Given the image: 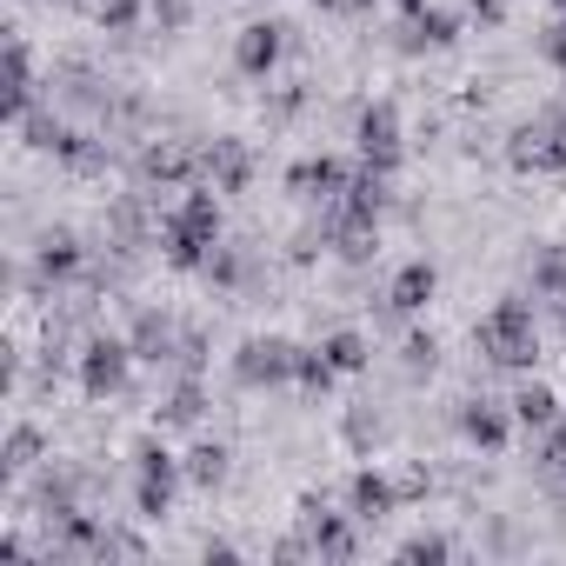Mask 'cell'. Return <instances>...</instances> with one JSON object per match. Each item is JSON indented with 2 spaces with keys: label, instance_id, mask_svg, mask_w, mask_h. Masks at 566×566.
<instances>
[{
  "label": "cell",
  "instance_id": "5b68a950",
  "mask_svg": "<svg viewBox=\"0 0 566 566\" xmlns=\"http://www.w3.org/2000/svg\"><path fill=\"white\" fill-rule=\"evenodd\" d=\"M360 160L380 167V174H394V160H400V114L387 101L360 114Z\"/></svg>",
  "mask_w": 566,
  "mask_h": 566
},
{
  "label": "cell",
  "instance_id": "d4e9b609",
  "mask_svg": "<svg viewBox=\"0 0 566 566\" xmlns=\"http://www.w3.org/2000/svg\"><path fill=\"white\" fill-rule=\"evenodd\" d=\"M167 420H174V427H187V420H200V387H193V380H187V387H180V394L167 400Z\"/></svg>",
  "mask_w": 566,
  "mask_h": 566
},
{
  "label": "cell",
  "instance_id": "5bb4252c",
  "mask_svg": "<svg viewBox=\"0 0 566 566\" xmlns=\"http://www.w3.org/2000/svg\"><path fill=\"white\" fill-rule=\"evenodd\" d=\"M394 500H400V486H387L380 473H360V480H354V513H360V520L394 513Z\"/></svg>",
  "mask_w": 566,
  "mask_h": 566
},
{
  "label": "cell",
  "instance_id": "9a60e30c",
  "mask_svg": "<svg viewBox=\"0 0 566 566\" xmlns=\"http://www.w3.org/2000/svg\"><path fill=\"white\" fill-rule=\"evenodd\" d=\"M8 107H14V114L34 107V61H28L21 41H14V54H8Z\"/></svg>",
  "mask_w": 566,
  "mask_h": 566
},
{
  "label": "cell",
  "instance_id": "9c48e42d",
  "mask_svg": "<svg viewBox=\"0 0 566 566\" xmlns=\"http://www.w3.org/2000/svg\"><path fill=\"white\" fill-rule=\"evenodd\" d=\"M433 287H440V273H433L427 260H407V266L394 273V294H387V301H394V314H420V307L433 301Z\"/></svg>",
  "mask_w": 566,
  "mask_h": 566
},
{
  "label": "cell",
  "instance_id": "4fadbf2b",
  "mask_svg": "<svg viewBox=\"0 0 566 566\" xmlns=\"http://www.w3.org/2000/svg\"><path fill=\"white\" fill-rule=\"evenodd\" d=\"M207 174H213V187L240 193V187H247V154H240V140H213V147H207Z\"/></svg>",
  "mask_w": 566,
  "mask_h": 566
},
{
  "label": "cell",
  "instance_id": "7402d4cb",
  "mask_svg": "<svg viewBox=\"0 0 566 566\" xmlns=\"http://www.w3.org/2000/svg\"><path fill=\"white\" fill-rule=\"evenodd\" d=\"M413 28H420V41H433V48H447V41H453V14L420 8V0H413Z\"/></svg>",
  "mask_w": 566,
  "mask_h": 566
},
{
  "label": "cell",
  "instance_id": "8992f818",
  "mask_svg": "<svg viewBox=\"0 0 566 566\" xmlns=\"http://www.w3.org/2000/svg\"><path fill=\"white\" fill-rule=\"evenodd\" d=\"M513 160H520V167H539V174H566V114L526 127L520 147H513Z\"/></svg>",
  "mask_w": 566,
  "mask_h": 566
},
{
  "label": "cell",
  "instance_id": "6da1fadb",
  "mask_svg": "<svg viewBox=\"0 0 566 566\" xmlns=\"http://www.w3.org/2000/svg\"><path fill=\"white\" fill-rule=\"evenodd\" d=\"M480 354L493 360V367H533V354H539V327H533V314L520 307V301H500L486 321H480Z\"/></svg>",
  "mask_w": 566,
  "mask_h": 566
},
{
  "label": "cell",
  "instance_id": "8fae6325",
  "mask_svg": "<svg viewBox=\"0 0 566 566\" xmlns=\"http://www.w3.org/2000/svg\"><path fill=\"white\" fill-rule=\"evenodd\" d=\"M460 427H467V440L473 447H506V413L493 407V400H467V413H460Z\"/></svg>",
  "mask_w": 566,
  "mask_h": 566
},
{
  "label": "cell",
  "instance_id": "4316f807",
  "mask_svg": "<svg viewBox=\"0 0 566 566\" xmlns=\"http://www.w3.org/2000/svg\"><path fill=\"white\" fill-rule=\"evenodd\" d=\"M400 553H407V559H447V539H433V533H420V539H407Z\"/></svg>",
  "mask_w": 566,
  "mask_h": 566
},
{
  "label": "cell",
  "instance_id": "4dcf8cb0",
  "mask_svg": "<svg viewBox=\"0 0 566 566\" xmlns=\"http://www.w3.org/2000/svg\"><path fill=\"white\" fill-rule=\"evenodd\" d=\"M154 8H160V14H167V21H180V0H154Z\"/></svg>",
  "mask_w": 566,
  "mask_h": 566
},
{
  "label": "cell",
  "instance_id": "30bf717a",
  "mask_svg": "<svg viewBox=\"0 0 566 566\" xmlns=\"http://www.w3.org/2000/svg\"><path fill=\"white\" fill-rule=\"evenodd\" d=\"M280 61V28H247L240 41H233V67L240 74H266Z\"/></svg>",
  "mask_w": 566,
  "mask_h": 566
},
{
  "label": "cell",
  "instance_id": "603a6c76",
  "mask_svg": "<svg viewBox=\"0 0 566 566\" xmlns=\"http://www.w3.org/2000/svg\"><path fill=\"white\" fill-rule=\"evenodd\" d=\"M74 266H81V253H74V240H67V233L41 247V273H74Z\"/></svg>",
  "mask_w": 566,
  "mask_h": 566
},
{
  "label": "cell",
  "instance_id": "52a82bcc",
  "mask_svg": "<svg viewBox=\"0 0 566 566\" xmlns=\"http://www.w3.org/2000/svg\"><path fill=\"white\" fill-rule=\"evenodd\" d=\"M127 354H134V347H120V340H94L87 360H81V387H87L94 400L120 394V387H127Z\"/></svg>",
  "mask_w": 566,
  "mask_h": 566
},
{
  "label": "cell",
  "instance_id": "83f0119b",
  "mask_svg": "<svg viewBox=\"0 0 566 566\" xmlns=\"http://www.w3.org/2000/svg\"><path fill=\"white\" fill-rule=\"evenodd\" d=\"M539 48H546V61H553V67H566V14L546 28V41H539Z\"/></svg>",
  "mask_w": 566,
  "mask_h": 566
},
{
  "label": "cell",
  "instance_id": "ffe728a7",
  "mask_svg": "<svg viewBox=\"0 0 566 566\" xmlns=\"http://www.w3.org/2000/svg\"><path fill=\"white\" fill-rule=\"evenodd\" d=\"M167 347H174V327H167L160 314H147L140 334H134V354H140V360H167Z\"/></svg>",
  "mask_w": 566,
  "mask_h": 566
},
{
  "label": "cell",
  "instance_id": "f546056e",
  "mask_svg": "<svg viewBox=\"0 0 566 566\" xmlns=\"http://www.w3.org/2000/svg\"><path fill=\"white\" fill-rule=\"evenodd\" d=\"M473 14H480V21H500V14H506V0H473Z\"/></svg>",
  "mask_w": 566,
  "mask_h": 566
},
{
  "label": "cell",
  "instance_id": "3957f363",
  "mask_svg": "<svg viewBox=\"0 0 566 566\" xmlns=\"http://www.w3.org/2000/svg\"><path fill=\"white\" fill-rule=\"evenodd\" d=\"M294 360H301V347H287V340H247L233 374H240V387H280V380H294Z\"/></svg>",
  "mask_w": 566,
  "mask_h": 566
},
{
  "label": "cell",
  "instance_id": "d6a6232c",
  "mask_svg": "<svg viewBox=\"0 0 566 566\" xmlns=\"http://www.w3.org/2000/svg\"><path fill=\"white\" fill-rule=\"evenodd\" d=\"M321 8H340V0H321Z\"/></svg>",
  "mask_w": 566,
  "mask_h": 566
},
{
  "label": "cell",
  "instance_id": "1f68e13d",
  "mask_svg": "<svg viewBox=\"0 0 566 566\" xmlns=\"http://www.w3.org/2000/svg\"><path fill=\"white\" fill-rule=\"evenodd\" d=\"M553 460H559V467H566V433H559V440H553Z\"/></svg>",
  "mask_w": 566,
  "mask_h": 566
},
{
  "label": "cell",
  "instance_id": "cb8c5ba5",
  "mask_svg": "<svg viewBox=\"0 0 566 566\" xmlns=\"http://www.w3.org/2000/svg\"><path fill=\"white\" fill-rule=\"evenodd\" d=\"M34 453H41V433H34V427H14V440H8V467H14V473H28V467H34Z\"/></svg>",
  "mask_w": 566,
  "mask_h": 566
},
{
  "label": "cell",
  "instance_id": "44dd1931",
  "mask_svg": "<svg viewBox=\"0 0 566 566\" xmlns=\"http://www.w3.org/2000/svg\"><path fill=\"white\" fill-rule=\"evenodd\" d=\"M327 360H334L340 374H360V367H367V340H360V334H334V340H327Z\"/></svg>",
  "mask_w": 566,
  "mask_h": 566
},
{
  "label": "cell",
  "instance_id": "ac0fdd59",
  "mask_svg": "<svg viewBox=\"0 0 566 566\" xmlns=\"http://www.w3.org/2000/svg\"><path fill=\"white\" fill-rule=\"evenodd\" d=\"M334 374H340V367L327 360V347H301V360H294V380H301V387L327 394V387H334Z\"/></svg>",
  "mask_w": 566,
  "mask_h": 566
},
{
  "label": "cell",
  "instance_id": "2e32d148",
  "mask_svg": "<svg viewBox=\"0 0 566 566\" xmlns=\"http://www.w3.org/2000/svg\"><path fill=\"white\" fill-rule=\"evenodd\" d=\"M513 413H520V427H553L559 400H553V387H520L513 394Z\"/></svg>",
  "mask_w": 566,
  "mask_h": 566
},
{
  "label": "cell",
  "instance_id": "f1b7e54d",
  "mask_svg": "<svg viewBox=\"0 0 566 566\" xmlns=\"http://www.w3.org/2000/svg\"><path fill=\"white\" fill-rule=\"evenodd\" d=\"M407 367H413V374H427V367H433V340H427V334H413V340H407Z\"/></svg>",
  "mask_w": 566,
  "mask_h": 566
},
{
  "label": "cell",
  "instance_id": "e0dca14e",
  "mask_svg": "<svg viewBox=\"0 0 566 566\" xmlns=\"http://www.w3.org/2000/svg\"><path fill=\"white\" fill-rule=\"evenodd\" d=\"M533 287H539V294H566V240L539 247V260H533Z\"/></svg>",
  "mask_w": 566,
  "mask_h": 566
},
{
  "label": "cell",
  "instance_id": "7c38bea8",
  "mask_svg": "<svg viewBox=\"0 0 566 566\" xmlns=\"http://www.w3.org/2000/svg\"><path fill=\"white\" fill-rule=\"evenodd\" d=\"M307 546H314V553H327V559H347V553H354V533H347L334 513L307 506Z\"/></svg>",
  "mask_w": 566,
  "mask_h": 566
},
{
  "label": "cell",
  "instance_id": "d6986e66",
  "mask_svg": "<svg viewBox=\"0 0 566 566\" xmlns=\"http://www.w3.org/2000/svg\"><path fill=\"white\" fill-rule=\"evenodd\" d=\"M187 480L193 486H220L227 480V447H193L187 453Z\"/></svg>",
  "mask_w": 566,
  "mask_h": 566
},
{
  "label": "cell",
  "instance_id": "277c9868",
  "mask_svg": "<svg viewBox=\"0 0 566 566\" xmlns=\"http://www.w3.org/2000/svg\"><path fill=\"white\" fill-rule=\"evenodd\" d=\"M134 460H140L134 506H140V520H160V513L174 506V473H180V467H174V453H167V447H140Z\"/></svg>",
  "mask_w": 566,
  "mask_h": 566
},
{
  "label": "cell",
  "instance_id": "7a4b0ae2",
  "mask_svg": "<svg viewBox=\"0 0 566 566\" xmlns=\"http://www.w3.org/2000/svg\"><path fill=\"white\" fill-rule=\"evenodd\" d=\"M213 240H220V207H213V193H187V200L167 213V260H174V266H200V260L213 253Z\"/></svg>",
  "mask_w": 566,
  "mask_h": 566
},
{
  "label": "cell",
  "instance_id": "484cf974",
  "mask_svg": "<svg viewBox=\"0 0 566 566\" xmlns=\"http://www.w3.org/2000/svg\"><path fill=\"white\" fill-rule=\"evenodd\" d=\"M101 28L127 34V28H134V0H101Z\"/></svg>",
  "mask_w": 566,
  "mask_h": 566
},
{
  "label": "cell",
  "instance_id": "ba28073f",
  "mask_svg": "<svg viewBox=\"0 0 566 566\" xmlns=\"http://www.w3.org/2000/svg\"><path fill=\"white\" fill-rule=\"evenodd\" d=\"M287 187L307 193V200H340V193H347V167L321 154V160H301V167L287 174Z\"/></svg>",
  "mask_w": 566,
  "mask_h": 566
}]
</instances>
